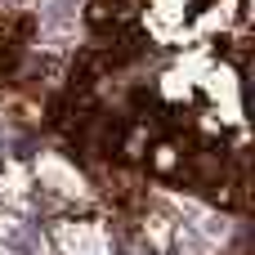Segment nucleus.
I'll return each mask as SVG.
<instances>
[{"label":"nucleus","instance_id":"f03ea898","mask_svg":"<svg viewBox=\"0 0 255 255\" xmlns=\"http://www.w3.org/2000/svg\"><path fill=\"white\" fill-rule=\"evenodd\" d=\"M40 175H45V179H54V184H58V193H81V188H85V184H81V175H72L63 161H40Z\"/></svg>","mask_w":255,"mask_h":255},{"label":"nucleus","instance_id":"f257e3e1","mask_svg":"<svg viewBox=\"0 0 255 255\" xmlns=\"http://www.w3.org/2000/svg\"><path fill=\"white\" fill-rule=\"evenodd\" d=\"M58 247L63 255H108V238L99 224H58Z\"/></svg>","mask_w":255,"mask_h":255}]
</instances>
